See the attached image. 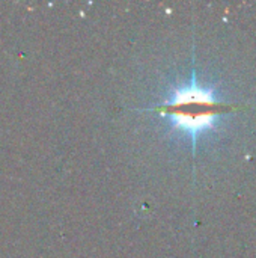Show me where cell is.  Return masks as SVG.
<instances>
[{"label": "cell", "instance_id": "1", "mask_svg": "<svg viewBox=\"0 0 256 258\" xmlns=\"http://www.w3.org/2000/svg\"><path fill=\"white\" fill-rule=\"evenodd\" d=\"M157 110L172 116L175 125L198 133L214 122L220 112V104L216 101L211 91L199 88L198 85H190L178 89L170 101L160 106Z\"/></svg>", "mask_w": 256, "mask_h": 258}]
</instances>
